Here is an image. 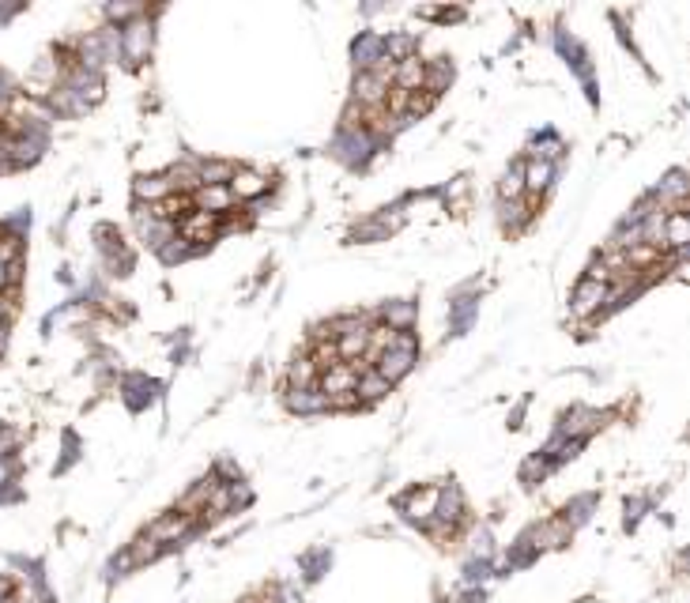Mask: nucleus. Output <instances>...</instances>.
Instances as JSON below:
<instances>
[{"label":"nucleus","mask_w":690,"mask_h":603,"mask_svg":"<svg viewBox=\"0 0 690 603\" xmlns=\"http://www.w3.org/2000/svg\"><path fill=\"white\" fill-rule=\"evenodd\" d=\"M4 483H8V464L0 461V487H4Z\"/></svg>","instance_id":"nucleus-33"},{"label":"nucleus","mask_w":690,"mask_h":603,"mask_svg":"<svg viewBox=\"0 0 690 603\" xmlns=\"http://www.w3.org/2000/svg\"><path fill=\"white\" fill-rule=\"evenodd\" d=\"M521 193H524V174L510 170L502 177V200H521Z\"/></svg>","instance_id":"nucleus-21"},{"label":"nucleus","mask_w":690,"mask_h":603,"mask_svg":"<svg viewBox=\"0 0 690 603\" xmlns=\"http://www.w3.org/2000/svg\"><path fill=\"white\" fill-rule=\"evenodd\" d=\"M181 230V242H208V237H215V230H220V215H208V211H185L177 219V227Z\"/></svg>","instance_id":"nucleus-1"},{"label":"nucleus","mask_w":690,"mask_h":603,"mask_svg":"<svg viewBox=\"0 0 690 603\" xmlns=\"http://www.w3.org/2000/svg\"><path fill=\"white\" fill-rule=\"evenodd\" d=\"M148 49H151V23H143V20H136V23H129L121 30V53L129 57L133 65H140L143 57H148Z\"/></svg>","instance_id":"nucleus-2"},{"label":"nucleus","mask_w":690,"mask_h":603,"mask_svg":"<svg viewBox=\"0 0 690 603\" xmlns=\"http://www.w3.org/2000/svg\"><path fill=\"white\" fill-rule=\"evenodd\" d=\"M170 193H174V189H170L167 177H140V181H136V196L148 200V208L159 204V200H167Z\"/></svg>","instance_id":"nucleus-13"},{"label":"nucleus","mask_w":690,"mask_h":603,"mask_svg":"<svg viewBox=\"0 0 690 603\" xmlns=\"http://www.w3.org/2000/svg\"><path fill=\"white\" fill-rule=\"evenodd\" d=\"M12 280H20V264H12V268L0 264V287H8Z\"/></svg>","instance_id":"nucleus-29"},{"label":"nucleus","mask_w":690,"mask_h":603,"mask_svg":"<svg viewBox=\"0 0 690 603\" xmlns=\"http://www.w3.org/2000/svg\"><path fill=\"white\" fill-rule=\"evenodd\" d=\"M449 61H438V65H427V72H423V90H430V95H438V90L449 83Z\"/></svg>","instance_id":"nucleus-19"},{"label":"nucleus","mask_w":690,"mask_h":603,"mask_svg":"<svg viewBox=\"0 0 690 603\" xmlns=\"http://www.w3.org/2000/svg\"><path fill=\"white\" fill-rule=\"evenodd\" d=\"M608 283H596V280H585V283H577L574 290V317H592L596 309H600L611 295H608Z\"/></svg>","instance_id":"nucleus-3"},{"label":"nucleus","mask_w":690,"mask_h":603,"mask_svg":"<svg viewBox=\"0 0 690 603\" xmlns=\"http://www.w3.org/2000/svg\"><path fill=\"white\" fill-rule=\"evenodd\" d=\"M411 362H415V355H411V351H401V347H389V351H381V355H377V366H374V370H377V374L392 385V381H401V377L411 370Z\"/></svg>","instance_id":"nucleus-5"},{"label":"nucleus","mask_w":690,"mask_h":603,"mask_svg":"<svg viewBox=\"0 0 690 603\" xmlns=\"http://www.w3.org/2000/svg\"><path fill=\"white\" fill-rule=\"evenodd\" d=\"M290 385L298 389H317V366H314V358H298L295 366H290Z\"/></svg>","instance_id":"nucleus-15"},{"label":"nucleus","mask_w":690,"mask_h":603,"mask_svg":"<svg viewBox=\"0 0 690 603\" xmlns=\"http://www.w3.org/2000/svg\"><path fill=\"white\" fill-rule=\"evenodd\" d=\"M562 148H558V140H543V143H536V155H543V162L548 159H555Z\"/></svg>","instance_id":"nucleus-28"},{"label":"nucleus","mask_w":690,"mask_h":603,"mask_svg":"<svg viewBox=\"0 0 690 603\" xmlns=\"http://www.w3.org/2000/svg\"><path fill=\"white\" fill-rule=\"evenodd\" d=\"M189 532V517H162L155 528H151V539L155 543H174V539H181V536H185Z\"/></svg>","instance_id":"nucleus-11"},{"label":"nucleus","mask_w":690,"mask_h":603,"mask_svg":"<svg viewBox=\"0 0 690 603\" xmlns=\"http://www.w3.org/2000/svg\"><path fill=\"white\" fill-rule=\"evenodd\" d=\"M290 408L306 411V415H310V411H324V408H329V396L317 392V389H298L295 396H290Z\"/></svg>","instance_id":"nucleus-14"},{"label":"nucleus","mask_w":690,"mask_h":603,"mask_svg":"<svg viewBox=\"0 0 690 603\" xmlns=\"http://www.w3.org/2000/svg\"><path fill=\"white\" fill-rule=\"evenodd\" d=\"M551 185V162H532L529 170H524V189H532V193H539V189H548Z\"/></svg>","instance_id":"nucleus-20"},{"label":"nucleus","mask_w":690,"mask_h":603,"mask_svg":"<svg viewBox=\"0 0 690 603\" xmlns=\"http://www.w3.org/2000/svg\"><path fill=\"white\" fill-rule=\"evenodd\" d=\"M4 347H8V332L0 328V358H4Z\"/></svg>","instance_id":"nucleus-32"},{"label":"nucleus","mask_w":690,"mask_h":603,"mask_svg":"<svg viewBox=\"0 0 690 603\" xmlns=\"http://www.w3.org/2000/svg\"><path fill=\"white\" fill-rule=\"evenodd\" d=\"M471 309H476V302H471V298H461V302H457V317H453V328H457V332H464V328H468Z\"/></svg>","instance_id":"nucleus-24"},{"label":"nucleus","mask_w":690,"mask_h":603,"mask_svg":"<svg viewBox=\"0 0 690 603\" xmlns=\"http://www.w3.org/2000/svg\"><path fill=\"white\" fill-rule=\"evenodd\" d=\"M430 106H434V95H408V109H411V114H427Z\"/></svg>","instance_id":"nucleus-26"},{"label":"nucleus","mask_w":690,"mask_h":603,"mask_svg":"<svg viewBox=\"0 0 690 603\" xmlns=\"http://www.w3.org/2000/svg\"><path fill=\"white\" fill-rule=\"evenodd\" d=\"M502 219H505V223H521V219H524V208H521V200H505V204H502Z\"/></svg>","instance_id":"nucleus-25"},{"label":"nucleus","mask_w":690,"mask_h":603,"mask_svg":"<svg viewBox=\"0 0 690 603\" xmlns=\"http://www.w3.org/2000/svg\"><path fill=\"white\" fill-rule=\"evenodd\" d=\"M536 539H539L543 547H558L562 539H566V524H548V528H539Z\"/></svg>","instance_id":"nucleus-23"},{"label":"nucleus","mask_w":690,"mask_h":603,"mask_svg":"<svg viewBox=\"0 0 690 603\" xmlns=\"http://www.w3.org/2000/svg\"><path fill=\"white\" fill-rule=\"evenodd\" d=\"M0 603H12V596H8V581H0Z\"/></svg>","instance_id":"nucleus-30"},{"label":"nucleus","mask_w":690,"mask_h":603,"mask_svg":"<svg viewBox=\"0 0 690 603\" xmlns=\"http://www.w3.org/2000/svg\"><path fill=\"white\" fill-rule=\"evenodd\" d=\"M596 426H600V415H596V411H574V415L566 418V426H562V434L581 437V434H589V430H596Z\"/></svg>","instance_id":"nucleus-18"},{"label":"nucleus","mask_w":690,"mask_h":603,"mask_svg":"<svg viewBox=\"0 0 690 603\" xmlns=\"http://www.w3.org/2000/svg\"><path fill=\"white\" fill-rule=\"evenodd\" d=\"M404 321H411V306H396V309H389V328H401Z\"/></svg>","instance_id":"nucleus-27"},{"label":"nucleus","mask_w":690,"mask_h":603,"mask_svg":"<svg viewBox=\"0 0 690 603\" xmlns=\"http://www.w3.org/2000/svg\"><path fill=\"white\" fill-rule=\"evenodd\" d=\"M155 555H159V543H155V539L148 536V539H140V543L133 547L129 562H133V565H140V562H148V558H155Z\"/></svg>","instance_id":"nucleus-22"},{"label":"nucleus","mask_w":690,"mask_h":603,"mask_svg":"<svg viewBox=\"0 0 690 603\" xmlns=\"http://www.w3.org/2000/svg\"><path fill=\"white\" fill-rule=\"evenodd\" d=\"M230 204H234V196H230L227 185H201V189H196V211L223 215Z\"/></svg>","instance_id":"nucleus-7"},{"label":"nucleus","mask_w":690,"mask_h":603,"mask_svg":"<svg viewBox=\"0 0 690 603\" xmlns=\"http://www.w3.org/2000/svg\"><path fill=\"white\" fill-rule=\"evenodd\" d=\"M423 72H427V65H423L419 57H404L401 65L392 68V80H396V87L411 95V90H419V87H423Z\"/></svg>","instance_id":"nucleus-9"},{"label":"nucleus","mask_w":690,"mask_h":603,"mask_svg":"<svg viewBox=\"0 0 690 603\" xmlns=\"http://www.w3.org/2000/svg\"><path fill=\"white\" fill-rule=\"evenodd\" d=\"M196 174H201V185H227L234 177V167L230 162H204V167H196Z\"/></svg>","instance_id":"nucleus-17"},{"label":"nucleus","mask_w":690,"mask_h":603,"mask_svg":"<svg viewBox=\"0 0 690 603\" xmlns=\"http://www.w3.org/2000/svg\"><path fill=\"white\" fill-rule=\"evenodd\" d=\"M385 392H389V381L381 377L377 370L358 374V381H355V396H358V400H381Z\"/></svg>","instance_id":"nucleus-12"},{"label":"nucleus","mask_w":690,"mask_h":603,"mask_svg":"<svg viewBox=\"0 0 690 603\" xmlns=\"http://www.w3.org/2000/svg\"><path fill=\"white\" fill-rule=\"evenodd\" d=\"M4 317H8V298H0V328H4Z\"/></svg>","instance_id":"nucleus-31"},{"label":"nucleus","mask_w":690,"mask_h":603,"mask_svg":"<svg viewBox=\"0 0 690 603\" xmlns=\"http://www.w3.org/2000/svg\"><path fill=\"white\" fill-rule=\"evenodd\" d=\"M438 502H442V490H423V495H411L408 498V517L427 521V517L438 513Z\"/></svg>","instance_id":"nucleus-10"},{"label":"nucleus","mask_w":690,"mask_h":603,"mask_svg":"<svg viewBox=\"0 0 690 603\" xmlns=\"http://www.w3.org/2000/svg\"><path fill=\"white\" fill-rule=\"evenodd\" d=\"M355 381H358V370L351 366V362H336V366H329V370L321 374V381H317V392H324V396L355 392Z\"/></svg>","instance_id":"nucleus-4"},{"label":"nucleus","mask_w":690,"mask_h":603,"mask_svg":"<svg viewBox=\"0 0 690 603\" xmlns=\"http://www.w3.org/2000/svg\"><path fill=\"white\" fill-rule=\"evenodd\" d=\"M690 237V219L683 211H668L664 215V234H660V249L671 246V249H683Z\"/></svg>","instance_id":"nucleus-8"},{"label":"nucleus","mask_w":690,"mask_h":603,"mask_svg":"<svg viewBox=\"0 0 690 603\" xmlns=\"http://www.w3.org/2000/svg\"><path fill=\"white\" fill-rule=\"evenodd\" d=\"M227 189L234 200H253V196H261L268 193V177L261 170H238L230 181H227Z\"/></svg>","instance_id":"nucleus-6"},{"label":"nucleus","mask_w":690,"mask_h":603,"mask_svg":"<svg viewBox=\"0 0 690 603\" xmlns=\"http://www.w3.org/2000/svg\"><path fill=\"white\" fill-rule=\"evenodd\" d=\"M367 336H370V332H351V336H340V343H336V358L355 362L358 355H367Z\"/></svg>","instance_id":"nucleus-16"}]
</instances>
